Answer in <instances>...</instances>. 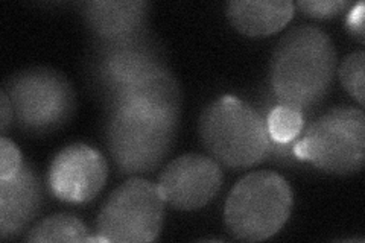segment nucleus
Returning a JSON list of instances; mask_svg holds the SVG:
<instances>
[{"label":"nucleus","instance_id":"nucleus-10","mask_svg":"<svg viewBox=\"0 0 365 243\" xmlns=\"http://www.w3.org/2000/svg\"><path fill=\"white\" fill-rule=\"evenodd\" d=\"M108 177L107 160L98 149L73 143L52 160L48 182L55 198L71 204H86L104 189Z\"/></svg>","mask_w":365,"mask_h":243},{"label":"nucleus","instance_id":"nucleus-21","mask_svg":"<svg viewBox=\"0 0 365 243\" xmlns=\"http://www.w3.org/2000/svg\"><path fill=\"white\" fill-rule=\"evenodd\" d=\"M14 115H13V105L8 95L2 90L0 91V128H2V134H6V130L9 125H13Z\"/></svg>","mask_w":365,"mask_h":243},{"label":"nucleus","instance_id":"nucleus-15","mask_svg":"<svg viewBox=\"0 0 365 243\" xmlns=\"http://www.w3.org/2000/svg\"><path fill=\"white\" fill-rule=\"evenodd\" d=\"M88 228L78 217L58 213L43 219L41 222L34 225L26 236V242L46 243V242H91Z\"/></svg>","mask_w":365,"mask_h":243},{"label":"nucleus","instance_id":"nucleus-7","mask_svg":"<svg viewBox=\"0 0 365 243\" xmlns=\"http://www.w3.org/2000/svg\"><path fill=\"white\" fill-rule=\"evenodd\" d=\"M166 201L158 184L131 178L114 190L96 219L91 242L146 243L162 233Z\"/></svg>","mask_w":365,"mask_h":243},{"label":"nucleus","instance_id":"nucleus-20","mask_svg":"<svg viewBox=\"0 0 365 243\" xmlns=\"http://www.w3.org/2000/svg\"><path fill=\"white\" fill-rule=\"evenodd\" d=\"M364 13H365V5L364 2H358L353 5L351 11L347 17V28L350 33L355 37L359 43L365 41V31H364Z\"/></svg>","mask_w":365,"mask_h":243},{"label":"nucleus","instance_id":"nucleus-4","mask_svg":"<svg viewBox=\"0 0 365 243\" xmlns=\"http://www.w3.org/2000/svg\"><path fill=\"white\" fill-rule=\"evenodd\" d=\"M292 205V189L280 173L256 170L239 180L228 193L224 222L235 239L262 242L288 222Z\"/></svg>","mask_w":365,"mask_h":243},{"label":"nucleus","instance_id":"nucleus-6","mask_svg":"<svg viewBox=\"0 0 365 243\" xmlns=\"http://www.w3.org/2000/svg\"><path fill=\"white\" fill-rule=\"evenodd\" d=\"M294 155L309 161L334 175H353L365 161V114L355 107H335L315 119L302 138H297Z\"/></svg>","mask_w":365,"mask_h":243},{"label":"nucleus","instance_id":"nucleus-8","mask_svg":"<svg viewBox=\"0 0 365 243\" xmlns=\"http://www.w3.org/2000/svg\"><path fill=\"white\" fill-rule=\"evenodd\" d=\"M168 66L166 53L150 32L127 41L99 43L90 61V79L107 105L125 90Z\"/></svg>","mask_w":365,"mask_h":243},{"label":"nucleus","instance_id":"nucleus-1","mask_svg":"<svg viewBox=\"0 0 365 243\" xmlns=\"http://www.w3.org/2000/svg\"><path fill=\"white\" fill-rule=\"evenodd\" d=\"M336 73V49L322 28L302 25L279 40L269 63L277 103L304 113L322 102Z\"/></svg>","mask_w":365,"mask_h":243},{"label":"nucleus","instance_id":"nucleus-17","mask_svg":"<svg viewBox=\"0 0 365 243\" xmlns=\"http://www.w3.org/2000/svg\"><path fill=\"white\" fill-rule=\"evenodd\" d=\"M365 53L362 51L347 55L339 67L341 84L347 93L355 99L361 108L364 107V90H365Z\"/></svg>","mask_w":365,"mask_h":243},{"label":"nucleus","instance_id":"nucleus-9","mask_svg":"<svg viewBox=\"0 0 365 243\" xmlns=\"http://www.w3.org/2000/svg\"><path fill=\"white\" fill-rule=\"evenodd\" d=\"M222 181V169L212 157L186 154L170 161L157 184L168 205L181 212H195L212 202Z\"/></svg>","mask_w":365,"mask_h":243},{"label":"nucleus","instance_id":"nucleus-16","mask_svg":"<svg viewBox=\"0 0 365 243\" xmlns=\"http://www.w3.org/2000/svg\"><path fill=\"white\" fill-rule=\"evenodd\" d=\"M265 122L272 142L289 143L297 140L304 128V113L276 103L265 115Z\"/></svg>","mask_w":365,"mask_h":243},{"label":"nucleus","instance_id":"nucleus-11","mask_svg":"<svg viewBox=\"0 0 365 243\" xmlns=\"http://www.w3.org/2000/svg\"><path fill=\"white\" fill-rule=\"evenodd\" d=\"M79 13L99 43H116L148 32L151 4L145 0H93L79 4Z\"/></svg>","mask_w":365,"mask_h":243},{"label":"nucleus","instance_id":"nucleus-2","mask_svg":"<svg viewBox=\"0 0 365 243\" xmlns=\"http://www.w3.org/2000/svg\"><path fill=\"white\" fill-rule=\"evenodd\" d=\"M181 111L145 105L108 108L106 142L122 175H145L162 166L174 149Z\"/></svg>","mask_w":365,"mask_h":243},{"label":"nucleus","instance_id":"nucleus-19","mask_svg":"<svg viewBox=\"0 0 365 243\" xmlns=\"http://www.w3.org/2000/svg\"><path fill=\"white\" fill-rule=\"evenodd\" d=\"M23 165V158L17 145L2 135L0 140V180L16 175Z\"/></svg>","mask_w":365,"mask_h":243},{"label":"nucleus","instance_id":"nucleus-3","mask_svg":"<svg viewBox=\"0 0 365 243\" xmlns=\"http://www.w3.org/2000/svg\"><path fill=\"white\" fill-rule=\"evenodd\" d=\"M198 134L209 157L228 169L253 167L271 154L265 118L232 95L218 98L202 110Z\"/></svg>","mask_w":365,"mask_h":243},{"label":"nucleus","instance_id":"nucleus-18","mask_svg":"<svg viewBox=\"0 0 365 243\" xmlns=\"http://www.w3.org/2000/svg\"><path fill=\"white\" fill-rule=\"evenodd\" d=\"M347 0H299L297 6L303 14L314 19H332L350 6Z\"/></svg>","mask_w":365,"mask_h":243},{"label":"nucleus","instance_id":"nucleus-13","mask_svg":"<svg viewBox=\"0 0 365 243\" xmlns=\"http://www.w3.org/2000/svg\"><path fill=\"white\" fill-rule=\"evenodd\" d=\"M295 5L289 0H232L225 13L232 26L247 37H268L288 25Z\"/></svg>","mask_w":365,"mask_h":243},{"label":"nucleus","instance_id":"nucleus-12","mask_svg":"<svg viewBox=\"0 0 365 243\" xmlns=\"http://www.w3.org/2000/svg\"><path fill=\"white\" fill-rule=\"evenodd\" d=\"M43 204L41 182L34 169L23 161L16 175L0 180V237L16 239L34 222Z\"/></svg>","mask_w":365,"mask_h":243},{"label":"nucleus","instance_id":"nucleus-5","mask_svg":"<svg viewBox=\"0 0 365 243\" xmlns=\"http://www.w3.org/2000/svg\"><path fill=\"white\" fill-rule=\"evenodd\" d=\"M2 90L13 105V123L29 135H46L63 128L76 110L72 83L51 67L20 71L9 76Z\"/></svg>","mask_w":365,"mask_h":243},{"label":"nucleus","instance_id":"nucleus-14","mask_svg":"<svg viewBox=\"0 0 365 243\" xmlns=\"http://www.w3.org/2000/svg\"><path fill=\"white\" fill-rule=\"evenodd\" d=\"M181 88L168 66L145 76L139 83L125 90L108 108L119 105H145L160 110L181 111Z\"/></svg>","mask_w":365,"mask_h":243}]
</instances>
